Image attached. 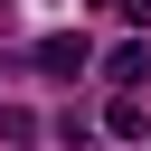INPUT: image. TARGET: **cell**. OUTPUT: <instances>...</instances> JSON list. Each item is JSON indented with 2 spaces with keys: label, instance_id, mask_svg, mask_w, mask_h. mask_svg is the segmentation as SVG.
I'll return each mask as SVG.
<instances>
[{
  "label": "cell",
  "instance_id": "cell-1",
  "mask_svg": "<svg viewBox=\"0 0 151 151\" xmlns=\"http://www.w3.org/2000/svg\"><path fill=\"white\" fill-rule=\"evenodd\" d=\"M38 66L47 76H85V28L76 38H38Z\"/></svg>",
  "mask_w": 151,
  "mask_h": 151
},
{
  "label": "cell",
  "instance_id": "cell-4",
  "mask_svg": "<svg viewBox=\"0 0 151 151\" xmlns=\"http://www.w3.org/2000/svg\"><path fill=\"white\" fill-rule=\"evenodd\" d=\"M113 9H123V19H132V28H151V0H113Z\"/></svg>",
  "mask_w": 151,
  "mask_h": 151
},
{
  "label": "cell",
  "instance_id": "cell-2",
  "mask_svg": "<svg viewBox=\"0 0 151 151\" xmlns=\"http://www.w3.org/2000/svg\"><path fill=\"white\" fill-rule=\"evenodd\" d=\"M104 76H113V85H142V76H151V47H142V38H123V47L104 57Z\"/></svg>",
  "mask_w": 151,
  "mask_h": 151
},
{
  "label": "cell",
  "instance_id": "cell-3",
  "mask_svg": "<svg viewBox=\"0 0 151 151\" xmlns=\"http://www.w3.org/2000/svg\"><path fill=\"white\" fill-rule=\"evenodd\" d=\"M104 123H113V132H123V142H142V132H151V113H142V94H132V85H123V94H113V113H104Z\"/></svg>",
  "mask_w": 151,
  "mask_h": 151
}]
</instances>
